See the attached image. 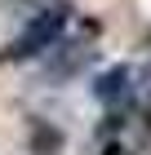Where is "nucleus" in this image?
<instances>
[{
	"mask_svg": "<svg viewBox=\"0 0 151 155\" xmlns=\"http://www.w3.org/2000/svg\"><path fill=\"white\" fill-rule=\"evenodd\" d=\"M67 13H71V9H49L45 18H40V22H31V27L22 31V36L13 40V45L5 49V53H0V62H18V58H31V53H40V45H49V40H53V36L62 31Z\"/></svg>",
	"mask_w": 151,
	"mask_h": 155,
	"instance_id": "nucleus-1",
	"label": "nucleus"
},
{
	"mask_svg": "<svg viewBox=\"0 0 151 155\" xmlns=\"http://www.w3.org/2000/svg\"><path fill=\"white\" fill-rule=\"evenodd\" d=\"M62 146V137H58V129H45V124H36V133H31V151L40 155V151H58Z\"/></svg>",
	"mask_w": 151,
	"mask_h": 155,
	"instance_id": "nucleus-2",
	"label": "nucleus"
}]
</instances>
